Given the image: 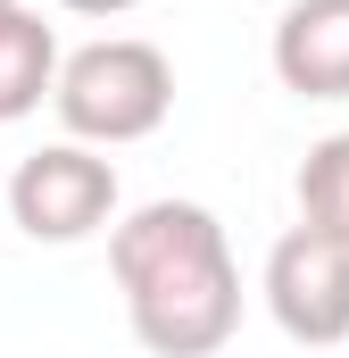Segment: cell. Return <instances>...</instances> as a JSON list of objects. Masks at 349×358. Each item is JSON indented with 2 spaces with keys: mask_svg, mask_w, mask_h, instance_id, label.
Returning a JSON list of instances; mask_svg holds the SVG:
<instances>
[{
  "mask_svg": "<svg viewBox=\"0 0 349 358\" xmlns=\"http://www.w3.org/2000/svg\"><path fill=\"white\" fill-rule=\"evenodd\" d=\"M50 76H59V34H50V17L25 8V0H0V125L25 117V108H42Z\"/></svg>",
  "mask_w": 349,
  "mask_h": 358,
  "instance_id": "6",
  "label": "cell"
},
{
  "mask_svg": "<svg viewBox=\"0 0 349 358\" xmlns=\"http://www.w3.org/2000/svg\"><path fill=\"white\" fill-rule=\"evenodd\" d=\"M299 225L349 242V134H325L299 159Z\"/></svg>",
  "mask_w": 349,
  "mask_h": 358,
  "instance_id": "7",
  "label": "cell"
},
{
  "mask_svg": "<svg viewBox=\"0 0 349 358\" xmlns=\"http://www.w3.org/2000/svg\"><path fill=\"white\" fill-rule=\"evenodd\" d=\"M59 117L84 134V142H142V134H158L174 108V67L158 42H142V34H108V42H84L59 76Z\"/></svg>",
  "mask_w": 349,
  "mask_h": 358,
  "instance_id": "2",
  "label": "cell"
},
{
  "mask_svg": "<svg viewBox=\"0 0 349 358\" xmlns=\"http://www.w3.org/2000/svg\"><path fill=\"white\" fill-rule=\"evenodd\" d=\"M266 308L291 342L333 350L349 334V242L316 234V225H291L266 250Z\"/></svg>",
  "mask_w": 349,
  "mask_h": 358,
  "instance_id": "3",
  "label": "cell"
},
{
  "mask_svg": "<svg viewBox=\"0 0 349 358\" xmlns=\"http://www.w3.org/2000/svg\"><path fill=\"white\" fill-rule=\"evenodd\" d=\"M108 267L125 283L133 342L150 358H208L242 325V267L225 225L200 200H150L108 234Z\"/></svg>",
  "mask_w": 349,
  "mask_h": 358,
  "instance_id": "1",
  "label": "cell"
},
{
  "mask_svg": "<svg viewBox=\"0 0 349 358\" xmlns=\"http://www.w3.org/2000/svg\"><path fill=\"white\" fill-rule=\"evenodd\" d=\"M8 208L34 242H84L117 217V167L91 159L84 142H50L34 159H17V183H8Z\"/></svg>",
  "mask_w": 349,
  "mask_h": 358,
  "instance_id": "4",
  "label": "cell"
},
{
  "mask_svg": "<svg viewBox=\"0 0 349 358\" xmlns=\"http://www.w3.org/2000/svg\"><path fill=\"white\" fill-rule=\"evenodd\" d=\"M274 76L299 100H349V0H291L283 8Z\"/></svg>",
  "mask_w": 349,
  "mask_h": 358,
  "instance_id": "5",
  "label": "cell"
}]
</instances>
